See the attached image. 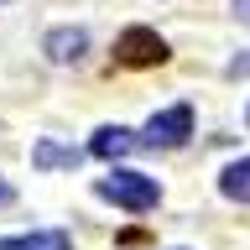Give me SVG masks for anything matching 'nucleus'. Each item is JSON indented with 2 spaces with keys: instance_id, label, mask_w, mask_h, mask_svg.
<instances>
[{
  "instance_id": "nucleus-1",
  "label": "nucleus",
  "mask_w": 250,
  "mask_h": 250,
  "mask_svg": "<svg viewBox=\"0 0 250 250\" xmlns=\"http://www.w3.org/2000/svg\"><path fill=\"white\" fill-rule=\"evenodd\" d=\"M94 193L109 198L115 208H130V214H146V208H156V198H162L156 177H146V172H125V167H115L109 177H99Z\"/></svg>"
},
{
  "instance_id": "nucleus-4",
  "label": "nucleus",
  "mask_w": 250,
  "mask_h": 250,
  "mask_svg": "<svg viewBox=\"0 0 250 250\" xmlns=\"http://www.w3.org/2000/svg\"><path fill=\"white\" fill-rule=\"evenodd\" d=\"M42 52L52 62H78L83 52H89V31H83V26H58V31H47Z\"/></svg>"
},
{
  "instance_id": "nucleus-6",
  "label": "nucleus",
  "mask_w": 250,
  "mask_h": 250,
  "mask_svg": "<svg viewBox=\"0 0 250 250\" xmlns=\"http://www.w3.org/2000/svg\"><path fill=\"white\" fill-rule=\"evenodd\" d=\"M0 250H73V240H68L62 229H31V234L0 240Z\"/></svg>"
},
{
  "instance_id": "nucleus-3",
  "label": "nucleus",
  "mask_w": 250,
  "mask_h": 250,
  "mask_svg": "<svg viewBox=\"0 0 250 250\" xmlns=\"http://www.w3.org/2000/svg\"><path fill=\"white\" fill-rule=\"evenodd\" d=\"M120 58L136 62V68H141V62H162V58H167V42H162L156 31H146V26H130L120 37Z\"/></svg>"
},
{
  "instance_id": "nucleus-9",
  "label": "nucleus",
  "mask_w": 250,
  "mask_h": 250,
  "mask_svg": "<svg viewBox=\"0 0 250 250\" xmlns=\"http://www.w3.org/2000/svg\"><path fill=\"white\" fill-rule=\"evenodd\" d=\"M234 16H240V21H250V0H234Z\"/></svg>"
},
{
  "instance_id": "nucleus-10",
  "label": "nucleus",
  "mask_w": 250,
  "mask_h": 250,
  "mask_svg": "<svg viewBox=\"0 0 250 250\" xmlns=\"http://www.w3.org/2000/svg\"><path fill=\"white\" fill-rule=\"evenodd\" d=\"M177 250H183V245H177Z\"/></svg>"
},
{
  "instance_id": "nucleus-2",
  "label": "nucleus",
  "mask_w": 250,
  "mask_h": 250,
  "mask_svg": "<svg viewBox=\"0 0 250 250\" xmlns=\"http://www.w3.org/2000/svg\"><path fill=\"white\" fill-rule=\"evenodd\" d=\"M188 136H193V109H188V104H172V109H162V115L146 120L141 146H162V151H172V146H183Z\"/></svg>"
},
{
  "instance_id": "nucleus-5",
  "label": "nucleus",
  "mask_w": 250,
  "mask_h": 250,
  "mask_svg": "<svg viewBox=\"0 0 250 250\" xmlns=\"http://www.w3.org/2000/svg\"><path fill=\"white\" fill-rule=\"evenodd\" d=\"M141 141L125 130V125H99L94 130V141H89V151L94 156H104V162H115V156H125V151H136Z\"/></svg>"
},
{
  "instance_id": "nucleus-8",
  "label": "nucleus",
  "mask_w": 250,
  "mask_h": 250,
  "mask_svg": "<svg viewBox=\"0 0 250 250\" xmlns=\"http://www.w3.org/2000/svg\"><path fill=\"white\" fill-rule=\"evenodd\" d=\"M31 162H37V167H73L78 151H73V146H58V141H37Z\"/></svg>"
},
{
  "instance_id": "nucleus-7",
  "label": "nucleus",
  "mask_w": 250,
  "mask_h": 250,
  "mask_svg": "<svg viewBox=\"0 0 250 250\" xmlns=\"http://www.w3.org/2000/svg\"><path fill=\"white\" fill-rule=\"evenodd\" d=\"M219 193H224V198H234V203H250V156H240L234 167H224Z\"/></svg>"
}]
</instances>
